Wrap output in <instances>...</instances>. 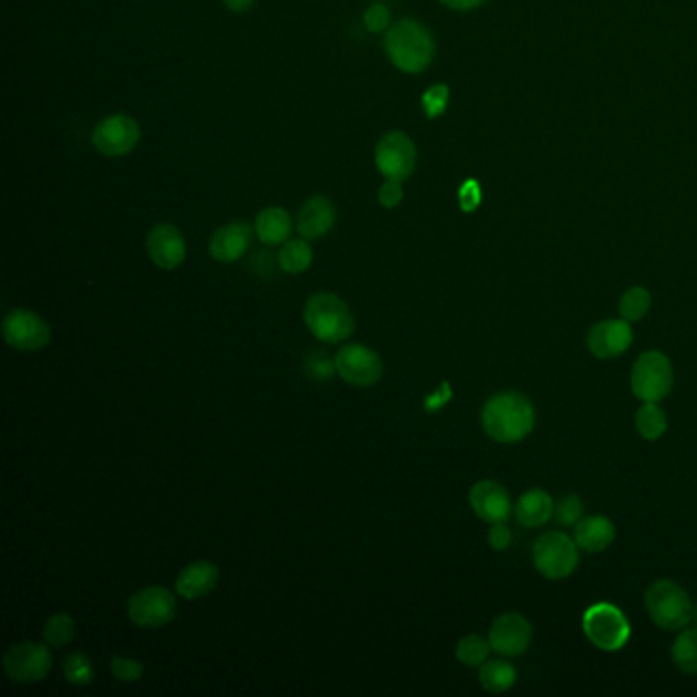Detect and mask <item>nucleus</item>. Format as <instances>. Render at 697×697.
I'll return each mask as SVG.
<instances>
[{
    "label": "nucleus",
    "instance_id": "26",
    "mask_svg": "<svg viewBox=\"0 0 697 697\" xmlns=\"http://www.w3.org/2000/svg\"><path fill=\"white\" fill-rule=\"evenodd\" d=\"M673 663L677 665V669L684 671L687 675L697 673V627L684 628L677 639L673 642L671 649Z\"/></svg>",
    "mask_w": 697,
    "mask_h": 697
},
{
    "label": "nucleus",
    "instance_id": "24",
    "mask_svg": "<svg viewBox=\"0 0 697 697\" xmlns=\"http://www.w3.org/2000/svg\"><path fill=\"white\" fill-rule=\"evenodd\" d=\"M518 679V671L510 661L503 658H493V661H484L479 671V682L487 691L491 694H503L508 691Z\"/></svg>",
    "mask_w": 697,
    "mask_h": 697
},
{
    "label": "nucleus",
    "instance_id": "2",
    "mask_svg": "<svg viewBox=\"0 0 697 697\" xmlns=\"http://www.w3.org/2000/svg\"><path fill=\"white\" fill-rule=\"evenodd\" d=\"M384 52L399 70L417 74L432 64L436 43L429 29L424 28L420 21L401 19L386 31Z\"/></svg>",
    "mask_w": 697,
    "mask_h": 697
},
{
    "label": "nucleus",
    "instance_id": "34",
    "mask_svg": "<svg viewBox=\"0 0 697 697\" xmlns=\"http://www.w3.org/2000/svg\"><path fill=\"white\" fill-rule=\"evenodd\" d=\"M143 663L138 658H128V656H113L111 658V673L115 679H119L121 684H138L143 677Z\"/></svg>",
    "mask_w": 697,
    "mask_h": 697
},
{
    "label": "nucleus",
    "instance_id": "7",
    "mask_svg": "<svg viewBox=\"0 0 697 697\" xmlns=\"http://www.w3.org/2000/svg\"><path fill=\"white\" fill-rule=\"evenodd\" d=\"M584 632L593 646L606 653H616L624 649L632 630L620 608L612 603H596L585 612Z\"/></svg>",
    "mask_w": 697,
    "mask_h": 697
},
{
    "label": "nucleus",
    "instance_id": "36",
    "mask_svg": "<svg viewBox=\"0 0 697 697\" xmlns=\"http://www.w3.org/2000/svg\"><path fill=\"white\" fill-rule=\"evenodd\" d=\"M389 25H391V13L384 4H372L364 13V28L369 29L370 33H381Z\"/></svg>",
    "mask_w": 697,
    "mask_h": 697
},
{
    "label": "nucleus",
    "instance_id": "21",
    "mask_svg": "<svg viewBox=\"0 0 697 697\" xmlns=\"http://www.w3.org/2000/svg\"><path fill=\"white\" fill-rule=\"evenodd\" d=\"M573 538L585 553H601L616 541V526L606 515H585L575 526Z\"/></svg>",
    "mask_w": 697,
    "mask_h": 697
},
{
    "label": "nucleus",
    "instance_id": "5",
    "mask_svg": "<svg viewBox=\"0 0 697 697\" xmlns=\"http://www.w3.org/2000/svg\"><path fill=\"white\" fill-rule=\"evenodd\" d=\"M673 364L669 358L658 352V350H649L642 352L630 374V386L632 393L641 399L642 403H658L667 397L673 389Z\"/></svg>",
    "mask_w": 697,
    "mask_h": 697
},
{
    "label": "nucleus",
    "instance_id": "9",
    "mask_svg": "<svg viewBox=\"0 0 697 697\" xmlns=\"http://www.w3.org/2000/svg\"><path fill=\"white\" fill-rule=\"evenodd\" d=\"M178 603L166 587L152 585L128 599L129 620L140 628H162L176 618Z\"/></svg>",
    "mask_w": 697,
    "mask_h": 697
},
{
    "label": "nucleus",
    "instance_id": "25",
    "mask_svg": "<svg viewBox=\"0 0 697 697\" xmlns=\"http://www.w3.org/2000/svg\"><path fill=\"white\" fill-rule=\"evenodd\" d=\"M279 269L286 274H303L314 264V250L307 240H286L279 250Z\"/></svg>",
    "mask_w": 697,
    "mask_h": 697
},
{
    "label": "nucleus",
    "instance_id": "35",
    "mask_svg": "<svg viewBox=\"0 0 697 697\" xmlns=\"http://www.w3.org/2000/svg\"><path fill=\"white\" fill-rule=\"evenodd\" d=\"M448 97H450V90L446 85H434L432 88H427L422 97V105H424V113L427 119H436L446 111V105H448Z\"/></svg>",
    "mask_w": 697,
    "mask_h": 697
},
{
    "label": "nucleus",
    "instance_id": "3",
    "mask_svg": "<svg viewBox=\"0 0 697 697\" xmlns=\"http://www.w3.org/2000/svg\"><path fill=\"white\" fill-rule=\"evenodd\" d=\"M303 322L319 342L340 344L355 334V315L334 293H315L305 301Z\"/></svg>",
    "mask_w": 697,
    "mask_h": 697
},
{
    "label": "nucleus",
    "instance_id": "28",
    "mask_svg": "<svg viewBox=\"0 0 697 697\" xmlns=\"http://www.w3.org/2000/svg\"><path fill=\"white\" fill-rule=\"evenodd\" d=\"M76 634V624L68 613H54L43 624V642L52 649H64L70 644Z\"/></svg>",
    "mask_w": 697,
    "mask_h": 697
},
{
    "label": "nucleus",
    "instance_id": "10",
    "mask_svg": "<svg viewBox=\"0 0 697 697\" xmlns=\"http://www.w3.org/2000/svg\"><path fill=\"white\" fill-rule=\"evenodd\" d=\"M338 377L346 383L360 389H369L379 383L383 377V360L364 344H346L338 355L334 356Z\"/></svg>",
    "mask_w": 697,
    "mask_h": 697
},
{
    "label": "nucleus",
    "instance_id": "18",
    "mask_svg": "<svg viewBox=\"0 0 697 697\" xmlns=\"http://www.w3.org/2000/svg\"><path fill=\"white\" fill-rule=\"evenodd\" d=\"M338 211L331 200L326 197H312L305 200L297 215V231L307 242L322 240L336 226Z\"/></svg>",
    "mask_w": 697,
    "mask_h": 697
},
{
    "label": "nucleus",
    "instance_id": "38",
    "mask_svg": "<svg viewBox=\"0 0 697 697\" xmlns=\"http://www.w3.org/2000/svg\"><path fill=\"white\" fill-rule=\"evenodd\" d=\"M489 544L495 551H505L512 544V530L505 526V522L493 524L489 530Z\"/></svg>",
    "mask_w": 697,
    "mask_h": 697
},
{
    "label": "nucleus",
    "instance_id": "13",
    "mask_svg": "<svg viewBox=\"0 0 697 697\" xmlns=\"http://www.w3.org/2000/svg\"><path fill=\"white\" fill-rule=\"evenodd\" d=\"M142 140V129L129 115H109L92 131V145L102 156L119 157L131 154Z\"/></svg>",
    "mask_w": 697,
    "mask_h": 697
},
{
    "label": "nucleus",
    "instance_id": "32",
    "mask_svg": "<svg viewBox=\"0 0 697 697\" xmlns=\"http://www.w3.org/2000/svg\"><path fill=\"white\" fill-rule=\"evenodd\" d=\"M305 374L314 381H329L338 374L336 370V360H331L324 350H312L305 356Z\"/></svg>",
    "mask_w": 697,
    "mask_h": 697
},
{
    "label": "nucleus",
    "instance_id": "14",
    "mask_svg": "<svg viewBox=\"0 0 697 697\" xmlns=\"http://www.w3.org/2000/svg\"><path fill=\"white\" fill-rule=\"evenodd\" d=\"M145 250L157 269L174 271L185 262V236L172 224H157L145 238Z\"/></svg>",
    "mask_w": 697,
    "mask_h": 697
},
{
    "label": "nucleus",
    "instance_id": "29",
    "mask_svg": "<svg viewBox=\"0 0 697 697\" xmlns=\"http://www.w3.org/2000/svg\"><path fill=\"white\" fill-rule=\"evenodd\" d=\"M62 673H64L66 682L76 685V687H86V685L92 684L97 677L92 661L80 651L70 653L62 661Z\"/></svg>",
    "mask_w": 697,
    "mask_h": 697
},
{
    "label": "nucleus",
    "instance_id": "23",
    "mask_svg": "<svg viewBox=\"0 0 697 697\" xmlns=\"http://www.w3.org/2000/svg\"><path fill=\"white\" fill-rule=\"evenodd\" d=\"M555 515V501L542 491L530 489L515 503V520L524 527H541Z\"/></svg>",
    "mask_w": 697,
    "mask_h": 697
},
{
    "label": "nucleus",
    "instance_id": "27",
    "mask_svg": "<svg viewBox=\"0 0 697 697\" xmlns=\"http://www.w3.org/2000/svg\"><path fill=\"white\" fill-rule=\"evenodd\" d=\"M667 413L656 403H644L636 412V429L644 440H658L667 432Z\"/></svg>",
    "mask_w": 697,
    "mask_h": 697
},
{
    "label": "nucleus",
    "instance_id": "20",
    "mask_svg": "<svg viewBox=\"0 0 697 697\" xmlns=\"http://www.w3.org/2000/svg\"><path fill=\"white\" fill-rule=\"evenodd\" d=\"M219 581V569L211 560H195L186 565L176 577V593L183 599L195 601L214 591Z\"/></svg>",
    "mask_w": 697,
    "mask_h": 697
},
{
    "label": "nucleus",
    "instance_id": "30",
    "mask_svg": "<svg viewBox=\"0 0 697 697\" xmlns=\"http://www.w3.org/2000/svg\"><path fill=\"white\" fill-rule=\"evenodd\" d=\"M491 642L479 634H469L456 644V658L467 667H481L491 653Z\"/></svg>",
    "mask_w": 697,
    "mask_h": 697
},
{
    "label": "nucleus",
    "instance_id": "15",
    "mask_svg": "<svg viewBox=\"0 0 697 697\" xmlns=\"http://www.w3.org/2000/svg\"><path fill=\"white\" fill-rule=\"evenodd\" d=\"M489 642L501 656L524 655L532 642V624L520 613H503L491 624Z\"/></svg>",
    "mask_w": 697,
    "mask_h": 697
},
{
    "label": "nucleus",
    "instance_id": "42",
    "mask_svg": "<svg viewBox=\"0 0 697 697\" xmlns=\"http://www.w3.org/2000/svg\"><path fill=\"white\" fill-rule=\"evenodd\" d=\"M694 622H696V627H697V603H696V608H694Z\"/></svg>",
    "mask_w": 697,
    "mask_h": 697
},
{
    "label": "nucleus",
    "instance_id": "40",
    "mask_svg": "<svg viewBox=\"0 0 697 697\" xmlns=\"http://www.w3.org/2000/svg\"><path fill=\"white\" fill-rule=\"evenodd\" d=\"M440 2L455 9V11H470V9H477L479 4H483L484 0H440Z\"/></svg>",
    "mask_w": 697,
    "mask_h": 697
},
{
    "label": "nucleus",
    "instance_id": "31",
    "mask_svg": "<svg viewBox=\"0 0 697 697\" xmlns=\"http://www.w3.org/2000/svg\"><path fill=\"white\" fill-rule=\"evenodd\" d=\"M651 303H653L651 293L644 286H630L627 293L622 295V300H620V315L630 324L639 322L644 315L649 314Z\"/></svg>",
    "mask_w": 697,
    "mask_h": 697
},
{
    "label": "nucleus",
    "instance_id": "37",
    "mask_svg": "<svg viewBox=\"0 0 697 697\" xmlns=\"http://www.w3.org/2000/svg\"><path fill=\"white\" fill-rule=\"evenodd\" d=\"M401 200H403V185L399 181L386 178L379 188V203L383 205L384 209H393Z\"/></svg>",
    "mask_w": 697,
    "mask_h": 697
},
{
    "label": "nucleus",
    "instance_id": "8",
    "mask_svg": "<svg viewBox=\"0 0 697 697\" xmlns=\"http://www.w3.org/2000/svg\"><path fill=\"white\" fill-rule=\"evenodd\" d=\"M45 642H19L7 649L2 656V669L17 684H37L47 677L54 665V656Z\"/></svg>",
    "mask_w": 697,
    "mask_h": 697
},
{
    "label": "nucleus",
    "instance_id": "33",
    "mask_svg": "<svg viewBox=\"0 0 697 697\" xmlns=\"http://www.w3.org/2000/svg\"><path fill=\"white\" fill-rule=\"evenodd\" d=\"M585 518L584 501L579 495H567L555 505V520L565 527H575Z\"/></svg>",
    "mask_w": 697,
    "mask_h": 697
},
{
    "label": "nucleus",
    "instance_id": "4",
    "mask_svg": "<svg viewBox=\"0 0 697 697\" xmlns=\"http://www.w3.org/2000/svg\"><path fill=\"white\" fill-rule=\"evenodd\" d=\"M651 620L663 630H684L694 620V603L684 587L671 579H658L644 593Z\"/></svg>",
    "mask_w": 697,
    "mask_h": 697
},
{
    "label": "nucleus",
    "instance_id": "12",
    "mask_svg": "<svg viewBox=\"0 0 697 697\" xmlns=\"http://www.w3.org/2000/svg\"><path fill=\"white\" fill-rule=\"evenodd\" d=\"M2 338L19 352H37L52 342V328L42 315L29 309H13L2 322Z\"/></svg>",
    "mask_w": 697,
    "mask_h": 697
},
{
    "label": "nucleus",
    "instance_id": "16",
    "mask_svg": "<svg viewBox=\"0 0 697 697\" xmlns=\"http://www.w3.org/2000/svg\"><path fill=\"white\" fill-rule=\"evenodd\" d=\"M469 503L475 515L489 524L505 522L512 515V498L498 481H479L469 491Z\"/></svg>",
    "mask_w": 697,
    "mask_h": 697
},
{
    "label": "nucleus",
    "instance_id": "6",
    "mask_svg": "<svg viewBox=\"0 0 697 697\" xmlns=\"http://www.w3.org/2000/svg\"><path fill=\"white\" fill-rule=\"evenodd\" d=\"M579 551L575 538L563 532H548L534 542L532 560L546 579H567L579 567Z\"/></svg>",
    "mask_w": 697,
    "mask_h": 697
},
{
    "label": "nucleus",
    "instance_id": "17",
    "mask_svg": "<svg viewBox=\"0 0 697 697\" xmlns=\"http://www.w3.org/2000/svg\"><path fill=\"white\" fill-rule=\"evenodd\" d=\"M632 338H634V331L624 317L606 319L589 329L587 348L596 358L608 360V358L624 355L632 344Z\"/></svg>",
    "mask_w": 697,
    "mask_h": 697
},
{
    "label": "nucleus",
    "instance_id": "19",
    "mask_svg": "<svg viewBox=\"0 0 697 697\" xmlns=\"http://www.w3.org/2000/svg\"><path fill=\"white\" fill-rule=\"evenodd\" d=\"M254 229L243 221H233L217 229L209 240V254L221 264H233L248 252Z\"/></svg>",
    "mask_w": 697,
    "mask_h": 697
},
{
    "label": "nucleus",
    "instance_id": "22",
    "mask_svg": "<svg viewBox=\"0 0 697 697\" xmlns=\"http://www.w3.org/2000/svg\"><path fill=\"white\" fill-rule=\"evenodd\" d=\"M254 233L266 246H283L286 240H291L293 219L283 207H266L258 214Z\"/></svg>",
    "mask_w": 697,
    "mask_h": 697
},
{
    "label": "nucleus",
    "instance_id": "39",
    "mask_svg": "<svg viewBox=\"0 0 697 697\" xmlns=\"http://www.w3.org/2000/svg\"><path fill=\"white\" fill-rule=\"evenodd\" d=\"M481 200V188L477 185V181H467L460 188V205L465 211H472Z\"/></svg>",
    "mask_w": 697,
    "mask_h": 697
},
{
    "label": "nucleus",
    "instance_id": "11",
    "mask_svg": "<svg viewBox=\"0 0 697 697\" xmlns=\"http://www.w3.org/2000/svg\"><path fill=\"white\" fill-rule=\"evenodd\" d=\"M417 162L415 143L403 131H389L374 148V164L384 178L403 183L412 176Z\"/></svg>",
    "mask_w": 697,
    "mask_h": 697
},
{
    "label": "nucleus",
    "instance_id": "1",
    "mask_svg": "<svg viewBox=\"0 0 697 697\" xmlns=\"http://www.w3.org/2000/svg\"><path fill=\"white\" fill-rule=\"evenodd\" d=\"M484 434L499 444H515L524 440L536 424V410L532 401L515 393H498L484 403L481 412Z\"/></svg>",
    "mask_w": 697,
    "mask_h": 697
},
{
    "label": "nucleus",
    "instance_id": "41",
    "mask_svg": "<svg viewBox=\"0 0 697 697\" xmlns=\"http://www.w3.org/2000/svg\"><path fill=\"white\" fill-rule=\"evenodd\" d=\"M254 2H257V0H224V4L228 7L229 11H233V13H243V11L252 9Z\"/></svg>",
    "mask_w": 697,
    "mask_h": 697
}]
</instances>
